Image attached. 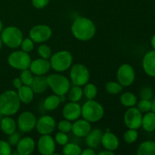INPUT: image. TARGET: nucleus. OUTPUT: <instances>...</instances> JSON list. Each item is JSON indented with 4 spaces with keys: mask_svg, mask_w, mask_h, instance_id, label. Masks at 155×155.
<instances>
[{
    "mask_svg": "<svg viewBox=\"0 0 155 155\" xmlns=\"http://www.w3.org/2000/svg\"><path fill=\"white\" fill-rule=\"evenodd\" d=\"M4 29V27H3V24H2V21L0 20V33H1L2 31V30Z\"/></svg>",
    "mask_w": 155,
    "mask_h": 155,
    "instance_id": "obj_49",
    "label": "nucleus"
},
{
    "mask_svg": "<svg viewBox=\"0 0 155 155\" xmlns=\"http://www.w3.org/2000/svg\"><path fill=\"white\" fill-rule=\"evenodd\" d=\"M142 68L147 75L155 77V50L148 51L142 58Z\"/></svg>",
    "mask_w": 155,
    "mask_h": 155,
    "instance_id": "obj_18",
    "label": "nucleus"
},
{
    "mask_svg": "<svg viewBox=\"0 0 155 155\" xmlns=\"http://www.w3.org/2000/svg\"><path fill=\"white\" fill-rule=\"evenodd\" d=\"M56 127V122L52 117L43 115L36 120V129L41 135H50Z\"/></svg>",
    "mask_w": 155,
    "mask_h": 155,
    "instance_id": "obj_13",
    "label": "nucleus"
},
{
    "mask_svg": "<svg viewBox=\"0 0 155 155\" xmlns=\"http://www.w3.org/2000/svg\"><path fill=\"white\" fill-rule=\"evenodd\" d=\"M36 116L32 112L24 111L18 117L17 125L23 133H30L36 128Z\"/></svg>",
    "mask_w": 155,
    "mask_h": 155,
    "instance_id": "obj_12",
    "label": "nucleus"
},
{
    "mask_svg": "<svg viewBox=\"0 0 155 155\" xmlns=\"http://www.w3.org/2000/svg\"><path fill=\"white\" fill-rule=\"evenodd\" d=\"M1 130L5 134L9 136L12 133L16 132L17 123L11 116H4L0 122Z\"/></svg>",
    "mask_w": 155,
    "mask_h": 155,
    "instance_id": "obj_24",
    "label": "nucleus"
},
{
    "mask_svg": "<svg viewBox=\"0 0 155 155\" xmlns=\"http://www.w3.org/2000/svg\"><path fill=\"white\" fill-rule=\"evenodd\" d=\"M61 104L60 96L58 95H51L47 97L43 102V107L45 110H54L58 107V106Z\"/></svg>",
    "mask_w": 155,
    "mask_h": 155,
    "instance_id": "obj_27",
    "label": "nucleus"
},
{
    "mask_svg": "<svg viewBox=\"0 0 155 155\" xmlns=\"http://www.w3.org/2000/svg\"><path fill=\"white\" fill-rule=\"evenodd\" d=\"M140 97L141 99H147L151 100L153 96V91L148 86H145L142 88L140 91Z\"/></svg>",
    "mask_w": 155,
    "mask_h": 155,
    "instance_id": "obj_41",
    "label": "nucleus"
},
{
    "mask_svg": "<svg viewBox=\"0 0 155 155\" xmlns=\"http://www.w3.org/2000/svg\"><path fill=\"white\" fill-rule=\"evenodd\" d=\"M91 123L85 119H77L72 124V133L79 138L86 137L92 130Z\"/></svg>",
    "mask_w": 155,
    "mask_h": 155,
    "instance_id": "obj_17",
    "label": "nucleus"
},
{
    "mask_svg": "<svg viewBox=\"0 0 155 155\" xmlns=\"http://www.w3.org/2000/svg\"><path fill=\"white\" fill-rule=\"evenodd\" d=\"M54 139L55 141V143L58 144L59 145H61V146H64V145H66L68 142V141H69V139H68V136L67 135V133L61 131L56 133Z\"/></svg>",
    "mask_w": 155,
    "mask_h": 155,
    "instance_id": "obj_39",
    "label": "nucleus"
},
{
    "mask_svg": "<svg viewBox=\"0 0 155 155\" xmlns=\"http://www.w3.org/2000/svg\"><path fill=\"white\" fill-rule=\"evenodd\" d=\"M3 117H4V115H3V114H2L0 113V122H1L2 119V118H3Z\"/></svg>",
    "mask_w": 155,
    "mask_h": 155,
    "instance_id": "obj_51",
    "label": "nucleus"
},
{
    "mask_svg": "<svg viewBox=\"0 0 155 155\" xmlns=\"http://www.w3.org/2000/svg\"><path fill=\"white\" fill-rule=\"evenodd\" d=\"M103 133L100 129H94L91 130L89 134L86 136V145L91 148H96L101 145V137Z\"/></svg>",
    "mask_w": 155,
    "mask_h": 155,
    "instance_id": "obj_21",
    "label": "nucleus"
},
{
    "mask_svg": "<svg viewBox=\"0 0 155 155\" xmlns=\"http://www.w3.org/2000/svg\"><path fill=\"white\" fill-rule=\"evenodd\" d=\"M20 139H21V136H20L19 133L15 132V133L9 135L8 139V142L10 144L11 146H15L18 143Z\"/></svg>",
    "mask_w": 155,
    "mask_h": 155,
    "instance_id": "obj_42",
    "label": "nucleus"
},
{
    "mask_svg": "<svg viewBox=\"0 0 155 155\" xmlns=\"http://www.w3.org/2000/svg\"><path fill=\"white\" fill-rule=\"evenodd\" d=\"M68 98L71 101L74 102H78L82 99L83 96V90L82 86H76L74 85L73 87L70 88L68 92Z\"/></svg>",
    "mask_w": 155,
    "mask_h": 155,
    "instance_id": "obj_28",
    "label": "nucleus"
},
{
    "mask_svg": "<svg viewBox=\"0 0 155 155\" xmlns=\"http://www.w3.org/2000/svg\"><path fill=\"white\" fill-rule=\"evenodd\" d=\"M21 103L15 91H5L0 95V113L4 116L15 115L19 110Z\"/></svg>",
    "mask_w": 155,
    "mask_h": 155,
    "instance_id": "obj_2",
    "label": "nucleus"
},
{
    "mask_svg": "<svg viewBox=\"0 0 155 155\" xmlns=\"http://www.w3.org/2000/svg\"><path fill=\"white\" fill-rule=\"evenodd\" d=\"M101 144L104 147V149L114 151L119 147L120 142L116 135L107 131L106 133H103Z\"/></svg>",
    "mask_w": 155,
    "mask_h": 155,
    "instance_id": "obj_20",
    "label": "nucleus"
},
{
    "mask_svg": "<svg viewBox=\"0 0 155 155\" xmlns=\"http://www.w3.org/2000/svg\"><path fill=\"white\" fill-rule=\"evenodd\" d=\"M51 68L56 72H64L69 69L73 63V56L66 50L58 51L51 54L49 58Z\"/></svg>",
    "mask_w": 155,
    "mask_h": 155,
    "instance_id": "obj_4",
    "label": "nucleus"
},
{
    "mask_svg": "<svg viewBox=\"0 0 155 155\" xmlns=\"http://www.w3.org/2000/svg\"><path fill=\"white\" fill-rule=\"evenodd\" d=\"M151 46H152V48L155 50V34L152 36V38H151Z\"/></svg>",
    "mask_w": 155,
    "mask_h": 155,
    "instance_id": "obj_47",
    "label": "nucleus"
},
{
    "mask_svg": "<svg viewBox=\"0 0 155 155\" xmlns=\"http://www.w3.org/2000/svg\"><path fill=\"white\" fill-rule=\"evenodd\" d=\"M81 107V116L89 123L98 122L104 116V107L99 102L94 99H88Z\"/></svg>",
    "mask_w": 155,
    "mask_h": 155,
    "instance_id": "obj_3",
    "label": "nucleus"
},
{
    "mask_svg": "<svg viewBox=\"0 0 155 155\" xmlns=\"http://www.w3.org/2000/svg\"><path fill=\"white\" fill-rule=\"evenodd\" d=\"M71 32L74 37L80 41H89L94 37L96 27L93 21L86 17H78L71 25Z\"/></svg>",
    "mask_w": 155,
    "mask_h": 155,
    "instance_id": "obj_1",
    "label": "nucleus"
},
{
    "mask_svg": "<svg viewBox=\"0 0 155 155\" xmlns=\"http://www.w3.org/2000/svg\"><path fill=\"white\" fill-rule=\"evenodd\" d=\"M62 152L65 155H80L82 152V148L77 144L68 142L63 146Z\"/></svg>",
    "mask_w": 155,
    "mask_h": 155,
    "instance_id": "obj_30",
    "label": "nucleus"
},
{
    "mask_svg": "<svg viewBox=\"0 0 155 155\" xmlns=\"http://www.w3.org/2000/svg\"><path fill=\"white\" fill-rule=\"evenodd\" d=\"M120 102L125 107H133L137 104V98L133 92H126L121 95Z\"/></svg>",
    "mask_w": 155,
    "mask_h": 155,
    "instance_id": "obj_29",
    "label": "nucleus"
},
{
    "mask_svg": "<svg viewBox=\"0 0 155 155\" xmlns=\"http://www.w3.org/2000/svg\"><path fill=\"white\" fill-rule=\"evenodd\" d=\"M12 154V147L8 142L0 140V155H10Z\"/></svg>",
    "mask_w": 155,
    "mask_h": 155,
    "instance_id": "obj_40",
    "label": "nucleus"
},
{
    "mask_svg": "<svg viewBox=\"0 0 155 155\" xmlns=\"http://www.w3.org/2000/svg\"><path fill=\"white\" fill-rule=\"evenodd\" d=\"M142 127L146 132L151 133L155 130V113L148 111L142 117Z\"/></svg>",
    "mask_w": 155,
    "mask_h": 155,
    "instance_id": "obj_25",
    "label": "nucleus"
},
{
    "mask_svg": "<svg viewBox=\"0 0 155 155\" xmlns=\"http://www.w3.org/2000/svg\"><path fill=\"white\" fill-rule=\"evenodd\" d=\"M105 90L110 95H117L123 90V86L118 82L110 81L105 85Z\"/></svg>",
    "mask_w": 155,
    "mask_h": 155,
    "instance_id": "obj_33",
    "label": "nucleus"
},
{
    "mask_svg": "<svg viewBox=\"0 0 155 155\" xmlns=\"http://www.w3.org/2000/svg\"><path fill=\"white\" fill-rule=\"evenodd\" d=\"M49 2V0H32V5L37 9L44 8Z\"/></svg>",
    "mask_w": 155,
    "mask_h": 155,
    "instance_id": "obj_43",
    "label": "nucleus"
},
{
    "mask_svg": "<svg viewBox=\"0 0 155 155\" xmlns=\"http://www.w3.org/2000/svg\"><path fill=\"white\" fill-rule=\"evenodd\" d=\"M33 78H34L33 74L29 68L22 70L20 74V79L22 81L23 85H25V86H30Z\"/></svg>",
    "mask_w": 155,
    "mask_h": 155,
    "instance_id": "obj_32",
    "label": "nucleus"
},
{
    "mask_svg": "<svg viewBox=\"0 0 155 155\" xmlns=\"http://www.w3.org/2000/svg\"><path fill=\"white\" fill-rule=\"evenodd\" d=\"M70 77L73 84L83 86L89 83L90 74L88 68L85 65L82 64H76L71 67Z\"/></svg>",
    "mask_w": 155,
    "mask_h": 155,
    "instance_id": "obj_8",
    "label": "nucleus"
},
{
    "mask_svg": "<svg viewBox=\"0 0 155 155\" xmlns=\"http://www.w3.org/2000/svg\"><path fill=\"white\" fill-rule=\"evenodd\" d=\"M18 95L21 102L24 104H30L34 98V92L30 86L23 85L18 89Z\"/></svg>",
    "mask_w": 155,
    "mask_h": 155,
    "instance_id": "obj_23",
    "label": "nucleus"
},
{
    "mask_svg": "<svg viewBox=\"0 0 155 155\" xmlns=\"http://www.w3.org/2000/svg\"><path fill=\"white\" fill-rule=\"evenodd\" d=\"M55 148V141L50 135H42L38 140L37 149L41 154L53 155Z\"/></svg>",
    "mask_w": 155,
    "mask_h": 155,
    "instance_id": "obj_14",
    "label": "nucleus"
},
{
    "mask_svg": "<svg viewBox=\"0 0 155 155\" xmlns=\"http://www.w3.org/2000/svg\"><path fill=\"white\" fill-rule=\"evenodd\" d=\"M30 86L35 94L43 93L48 87L46 77H44V75L36 76Z\"/></svg>",
    "mask_w": 155,
    "mask_h": 155,
    "instance_id": "obj_22",
    "label": "nucleus"
},
{
    "mask_svg": "<svg viewBox=\"0 0 155 155\" xmlns=\"http://www.w3.org/2000/svg\"><path fill=\"white\" fill-rule=\"evenodd\" d=\"M52 30L45 24H38L32 27L29 33L30 38L35 43H44L51 38Z\"/></svg>",
    "mask_w": 155,
    "mask_h": 155,
    "instance_id": "obj_9",
    "label": "nucleus"
},
{
    "mask_svg": "<svg viewBox=\"0 0 155 155\" xmlns=\"http://www.w3.org/2000/svg\"><path fill=\"white\" fill-rule=\"evenodd\" d=\"M82 155H95L96 154V152L94 151L93 148H86L83 151L82 150V152H81Z\"/></svg>",
    "mask_w": 155,
    "mask_h": 155,
    "instance_id": "obj_44",
    "label": "nucleus"
},
{
    "mask_svg": "<svg viewBox=\"0 0 155 155\" xmlns=\"http://www.w3.org/2000/svg\"><path fill=\"white\" fill-rule=\"evenodd\" d=\"M13 86H14V87H15V89H18L20 87H21V86H23L22 81H21V80L20 79V77H18V78L14 79Z\"/></svg>",
    "mask_w": 155,
    "mask_h": 155,
    "instance_id": "obj_45",
    "label": "nucleus"
},
{
    "mask_svg": "<svg viewBox=\"0 0 155 155\" xmlns=\"http://www.w3.org/2000/svg\"><path fill=\"white\" fill-rule=\"evenodd\" d=\"M137 108L140 110L142 113H147L151 110V100L141 99L138 102Z\"/></svg>",
    "mask_w": 155,
    "mask_h": 155,
    "instance_id": "obj_37",
    "label": "nucleus"
},
{
    "mask_svg": "<svg viewBox=\"0 0 155 155\" xmlns=\"http://www.w3.org/2000/svg\"><path fill=\"white\" fill-rule=\"evenodd\" d=\"M138 137H139V133L137 130L134 129H129L124 134V140L128 144L134 143L138 139Z\"/></svg>",
    "mask_w": 155,
    "mask_h": 155,
    "instance_id": "obj_34",
    "label": "nucleus"
},
{
    "mask_svg": "<svg viewBox=\"0 0 155 155\" xmlns=\"http://www.w3.org/2000/svg\"><path fill=\"white\" fill-rule=\"evenodd\" d=\"M82 107L77 102L70 101L63 107L62 114L64 119L70 121H75L81 117Z\"/></svg>",
    "mask_w": 155,
    "mask_h": 155,
    "instance_id": "obj_15",
    "label": "nucleus"
},
{
    "mask_svg": "<svg viewBox=\"0 0 155 155\" xmlns=\"http://www.w3.org/2000/svg\"><path fill=\"white\" fill-rule=\"evenodd\" d=\"M138 155H155V142L148 140L140 144L137 149Z\"/></svg>",
    "mask_w": 155,
    "mask_h": 155,
    "instance_id": "obj_26",
    "label": "nucleus"
},
{
    "mask_svg": "<svg viewBox=\"0 0 155 155\" xmlns=\"http://www.w3.org/2000/svg\"><path fill=\"white\" fill-rule=\"evenodd\" d=\"M1 39L2 43L11 48H17L21 45L24 36L18 27L9 26L1 32Z\"/></svg>",
    "mask_w": 155,
    "mask_h": 155,
    "instance_id": "obj_6",
    "label": "nucleus"
},
{
    "mask_svg": "<svg viewBox=\"0 0 155 155\" xmlns=\"http://www.w3.org/2000/svg\"><path fill=\"white\" fill-rule=\"evenodd\" d=\"M58 129L59 131L63 132V133H70L72 130V123H71V121L66 119L61 120L58 124Z\"/></svg>",
    "mask_w": 155,
    "mask_h": 155,
    "instance_id": "obj_38",
    "label": "nucleus"
},
{
    "mask_svg": "<svg viewBox=\"0 0 155 155\" xmlns=\"http://www.w3.org/2000/svg\"><path fill=\"white\" fill-rule=\"evenodd\" d=\"M36 147L35 141L31 137H24L17 144V151L21 155H29L33 152Z\"/></svg>",
    "mask_w": 155,
    "mask_h": 155,
    "instance_id": "obj_19",
    "label": "nucleus"
},
{
    "mask_svg": "<svg viewBox=\"0 0 155 155\" xmlns=\"http://www.w3.org/2000/svg\"><path fill=\"white\" fill-rule=\"evenodd\" d=\"M151 111L155 113V99L151 101Z\"/></svg>",
    "mask_w": 155,
    "mask_h": 155,
    "instance_id": "obj_48",
    "label": "nucleus"
},
{
    "mask_svg": "<svg viewBox=\"0 0 155 155\" xmlns=\"http://www.w3.org/2000/svg\"><path fill=\"white\" fill-rule=\"evenodd\" d=\"M136 78V73L133 67L129 64H124L117 71V82L123 87L131 86Z\"/></svg>",
    "mask_w": 155,
    "mask_h": 155,
    "instance_id": "obj_10",
    "label": "nucleus"
},
{
    "mask_svg": "<svg viewBox=\"0 0 155 155\" xmlns=\"http://www.w3.org/2000/svg\"><path fill=\"white\" fill-rule=\"evenodd\" d=\"M98 155H114V152L112 151H109V150H104V151H100L98 154Z\"/></svg>",
    "mask_w": 155,
    "mask_h": 155,
    "instance_id": "obj_46",
    "label": "nucleus"
},
{
    "mask_svg": "<svg viewBox=\"0 0 155 155\" xmlns=\"http://www.w3.org/2000/svg\"><path fill=\"white\" fill-rule=\"evenodd\" d=\"M142 113L137 107H130L124 114V124L128 129L138 130L142 127Z\"/></svg>",
    "mask_w": 155,
    "mask_h": 155,
    "instance_id": "obj_11",
    "label": "nucleus"
},
{
    "mask_svg": "<svg viewBox=\"0 0 155 155\" xmlns=\"http://www.w3.org/2000/svg\"><path fill=\"white\" fill-rule=\"evenodd\" d=\"M31 61V57L29 53L25 52L22 50L13 51L8 58V64L12 68L20 71L29 68Z\"/></svg>",
    "mask_w": 155,
    "mask_h": 155,
    "instance_id": "obj_7",
    "label": "nucleus"
},
{
    "mask_svg": "<svg viewBox=\"0 0 155 155\" xmlns=\"http://www.w3.org/2000/svg\"><path fill=\"white\" fill-rule=\"evenodd\" d=\"M2 47V41L1 38H0V50H1Z\"/></svg>",
    "mask_w": 155,
    "mask_h": 155,
    "instance_id": "obj_50",
    "label": "nucleus"
},
{
    "mask_svg": "<svg viewBox=\"0 0 155 155\" xmlns=\"http://www.w3.org/2000/svg\"><path fill=\"white\" fill-rule=\"evenodd\" d=\"M37 51L39 55L42 58L47 59V60H48L52 54L51 48L45 43H41V45L38 47Z\"/></svg>",
    "mask_w": 155,
    "mask_h": 155,
    "instance_id": "obj_35",
    "label": "nucleus"
},
{
    "mask_svg": "<svg viewBox=\"0 0 155 155\" xmlns=\"http://www.w3.org/2000/svg\"><path fill=\"white\" fill-rule=\"evenodd\" d=\"M29 69L35 76L45 75L51 69V64L49 61L41 58L31 61Z\"/></svg>",
    "mask_w": 155,
    "mask_h": 155,
    "instance_id": "obj_16",
    "label": "nucleus"
},
{
    "mask_svg": "<svg viewBox=\"0 0 155 155\" xmlns=\"http://www.w3.org/2000/svg\"><path fill=\"white\" fill-rule=\"evenodd\" d=\"M48 86L55 95L58 96L66 95L71 88V82L63 75L52 74L46 77Z\"/></svg>",
    "mask_w": 155,
    "mask_h": 155,
    "instance_id": "obj_5",
    "label": "nucleus"
},
{
    "mask_svg": "<svg viewBox=\"0 0 155 155\" xmlns=\"http://www.w3.org/2000/svg\"><path fill=\"white\" fill-rule=\"evenodd\" d=\"M34 43L35 42L30 37L25 38V39H23L20 46H21L22 51L27 53H30L34 48Z\"/></svg>",
    "mask_w": 155,
    "mask_h": 155,
    "instance_id": "obj_36",
    "label": "nucleus"
},
{
    "mask_svg": "<svg viewBox=\"0 0 155 155\" xmlns=\"http://www.w3.org/2000/svg\"><path fill=\"white\" fill-rule=\"evenodd\" d=\"M83 87V95H85L87 99H94L96 97L97 93H98V89L97 86L93 83H87L84 85Z\"/></svg>",
    "mask_w": 155,
    "mask_h": 155,
    "instance_id": "obj_31",
    "label": "nucleus"
}]
</instances>
